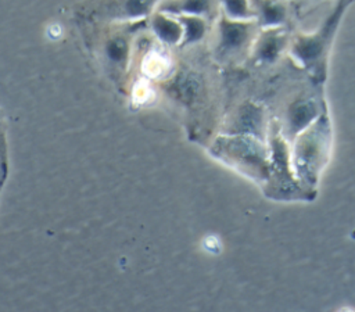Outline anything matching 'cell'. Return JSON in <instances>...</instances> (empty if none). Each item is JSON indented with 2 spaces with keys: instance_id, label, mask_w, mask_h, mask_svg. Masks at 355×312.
<instances>
[{
  "instance_id": "cell-1",
  "label": "cell",
  "mask_w": 355,
  "mask_h": 312,
  "mask_svg": "<svg viewBox=\"0 0 355 312\" xmlns=\"http://www.w3.org/2000/svg\"><path fill=\"white\" fill-rule=\"evenodd\" d=\"M227 146V155H232V159L239 162L241 166L254 169L257 175L265 168L263 153L254 141L248 139H236Z\"/></svg>"
},
{
  "instance_id": "cell-2",
  "label": "cell",
  "mask_w": 355,
  "mask_h": 312,
  "mask_svg": "<svg viewBox=\"0 0 355 312\" xmlns=\"http://www.w3.org/2000/svg\"><path fill=\"white\" fill-rule=\"evenodd\" d=\"M320 140L322 137L320 136H306L302 139L301 144H298V162L301 161V165L304 168H306L308 171H311V166L313 168L319 153H320Z\"/></svg>"
},
{
  "instance_id": "cell-3",
  "label": "cell",
  "mask_w": 355,
  "mask_h": 312,
  "mask_svg": "<svg viewBox=\"0 0 355 312\" xmlns=\"http://www.w3.org/2000/svg\"><path fill=\"white\" fill-rule=\"evenodd\" d=\"M313 115H315L313 105L309 103H301L293 107L290 112V122L294 129H301L312 119Z\"/></svg>"
},
{
  "instance_id": "cell-4",
  "label": "cell",
  "mask_w": 355,
  "mask_h": 312,
  "mask_svg": "<svg viewBox=\"0 0 355 312\" xmlns=\"http://www.w3.org/2000/svg\"><path fill=\"white\" fill-rule=\"evenodd\" d=\"M154 29L157 31L158 36L166 42H175L180 36V28L176 22L169 21L164 17H158L154 21Z\"/></svg>"
},
{
  "instance_id": "cell-5",
  "label": "cell",
  "mask_w": 355,
  "mask_h": 312,
  "mask_svg": "<svg viewBox=\"0 0 355 312\" xmlns=\"http://www.w3.org/2000/svg\"><path fill=\"white\" fill-rule=\"evenodd\" d=\"M245 37V28L239 24H225L223 25V43L227 47L237 46Z\"/></svg>"
},
{
  "instance_id": "cell-6",
  "label": "cell",
  "mask_w": 355,
  "mask_h": 312,
  "mask_svg": "<svg viewBox=\"0 0 355 312\" xmlns=\"http://www.w3.org/2000/svg\"><path fill=\"white\" fill-rule=\"evenodd\" d=\"M297 54L304 58V60H311V58H315V55L319 54L320 51V44L318 42H315L313 39H309V40H305L302 43H300L295 49Z\"/></svg>"
},
{
  "instance_id": "cell-7",
  "label": "cell",
  "mask_w": 355,
  "mask_h": 312,
  "mask_svg": "<svg viewBox=\"0 0 355 312\" xmlns=\"http://www.w3.org/2000/svg\"><path fill=\"white\" fill-rule=\"evenodd\" d=\"M202 32H204L202 22H200L197 19H187V39L189 40H196V39L201 37Z\"/></svg>"
},
{
  "instance_id": "cell-8",
  "label": "cell",
  "mask_w": 355,
  "mask_h": 312,
  "mask_svg": "<svg viewBox=\"0 0 355 312\" xmlns=\"http://www.w3.org/2000/svg\"><path fill=\"white\" fill-rule=\"evenodd\" d=\"M277 51V42L275 39H268L266 43L261 47V55L263 58H273Z\"/></svg>"
},
{
  "instance_id": "cell-9",
  "label": "cell",
  "mask_w": 355,
  "mask_h": 312,
  "mask_svg": "<svg viewBox=\"0 0 355 312\" xmlns=\"http://www.w3.org/2000/svg\"><path fill=\"white\" fill-rule=\"evenodd\" d=\"M123 49H125L123 42L115 40V42H112V43L110 44V47H108V54L111 55V58L119 60V58L122 57V54H123Z\"/></svg>"
},
{
  "instance_id": "cell-10",
  "label": "cell",
  "mask_w": 355,
  "mask_h": 312,
  "mask_svg": "<svg viewBox=\"0 0 355 312\" xmlns=\"http://www.w3.org/2000/svg\"><path fill=\"white\" fill-rule=\"evenodd\" d=\"M282 15H283V12H280L276 7H272V8H268L266 11H265V19L268 21V22H275V21H279L280 18H282Z\"/></svg>"
},
{
  "instance_id": "cell-11",
  "label": "cell",
  "mask_w": 355,
  "mask_h": 312,
  "mask_svg": "<svg viewBox=\"0 0 355 312\" xmlns=\"http://www.w3.org/2000/svg\"><path fill=\"white\" fill-rule=\"evenodd\" d=\"M227 8L232 11V14H237V15H241L244 11H245V6L241 3V1H229L227 4Z\"/></svg>"
},
{
  "instance_id": "cell-12",
  "label": "cell",
  "mask_w": 355,
  "mask_h": 312,
  "mask_svg": "<svg viewBox=\"0 0 355 312\" xmlns=\"http://www.w3.org/2000/svg\"><path fill=\"white\" fill-rule=\"evenodd\" d=\"M202 6H204L202 3H190L186 7H187V10H201Z\"/></svg>"
}]
</instances>
